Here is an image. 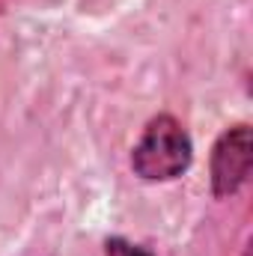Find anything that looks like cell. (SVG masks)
Wrapping results in <instances>:
<instances>
[{
	"label": "cell",
	"mask_w": 253,
	"mask_h": 256,
	"mask_svg": "<svg viewBox=\"0 0 253 256\" xmlns=\"http://www.w3.org/2000/svg\"><path fill=\"white\" fill-rule=\"evenodd\" d=\"M253 167V137L250 126H232L226 128L214 146H212V161H208V176H212V194L218 200L232 196L238 191Z\"/></svg>",
	"instance_id": "cell-2"
},
{
	"label": "cell",
	"mask_w": 253,
	"mask_h": 256,
	"mask_svg": "<svg viewBox=\"0 0 253 256\" xmlns=\"http://www.w3.org/2000/svg\"><path fill=\"white\" fill-rule=\"evenodd\" d=\"M194 146L182 122L170 114L149 120L131 152V170L143 182H170L190 167Z\"/></svg>",
	"instance_id": "cell-1"
},
{
	"label": "cell",
	"mask_w": 253,
	"mask_h": 256,
	"mask_svg": "<svg viewBox=\"0 0 253 256\" xmlns=\"http://www.w3.org/2000/svg\"><path fill=\"white\" fill-rule=\"evenodd\" d=\"M104 254L108 256H152L149 250L131 244L126 238H108V242H104Z\"/></svg>",
	"instance_id": "cell-3"
}]
</instances>
